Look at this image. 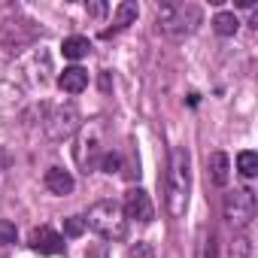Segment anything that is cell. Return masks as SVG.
Segmentation results:
<instances>
[{
    "instance_id": "obj_1",
    "label": "cell",
    "mask_w": 258,
    "mask_h": 258,
    "mask_svg": "<svg viewBox=\"0 0 258 258\" xmlns=\"http://www.w3.org/2000/svg\"><path fill=\"white\" fill-rule=\"evenodd\" d=\"M188 188H191V170H188V152L176 146L170 152V167H167V213L173 219L185 216L188 207Z\"/></svg>"
},
{
    "instance_id": "obj_2",
    "label": "cell",
    "mask_w": 258,
    "mask_h": 258,
    "mask_svg": "<svg viewBox=\"0 0 258 258\" xmlns=\"http://www.w3.org/2000/svg\"><path fill=\"white\" fill-rule=\"evenodd\" d=\"M85 225L94 234H100L103 240H124V231H127V219H124V213L115 201H97L88 210Z\"/></svg>"
},
{
    "instance_id": "obj_3",
    "label": "cell",
    "mask_w": 258,
    "mask_h": 258,
    "mask_svg": "<svg viewBox=\"0 0 258 258\" xmlns=\"http://www.w3.org/2000/svg\"><path fill=\"white\" fill-rule=\"evenodd\" d=\"M198 22H201L198 7H188V4H164V7H158V25H161V31H167L173 37L191 34Z\"/></svg>"
},
{
    "instance_id": "obj_4",
    "label": "cell",
    "mask_w": 258,
    "mask_h": 258,
    "mask_svg": "<svg viewBox=\"0 0 258 258\" xmlns=\"http://www.w3.org/2000/svg\"><path fill=\"white\" fill-rule=\"evenodd\" d=\"M225 219L231 228H246L255 219V195L252 188H234L225 195Z\"/></svg>"
},
{
    "instance_id": "obj_5",
    "label": "cell",
    "mask_w": 258,
    "mask_h": 258,
    "mask_svg": "<svg viewBox=\"0 0 258 258\" xmlns=\"http://www.w3.org/2000/svg\"><path fill=\"white\" fill-rule=\"evenodd\" d=\"M100 143H103V124L100 121H88V127H85L82 137H79V146H76V161H79V167L85 173L97 167Z\"/></svg>"
},
{
    "instance_id": "obj_6",
    "label": "cell",
    "mask_w": 258,
    "mask_h": 258,
    "mask_svg": "<svg viewBox=\"0 0 258 258\" xmlns=\"http://www.w3.org/2000/svg\"><path fill=\"white\" fill-rule=\"evenodd\" d=\"M76 127H79V109L73 103H64L58 106L49 118H46V134L52 140H64L70 134H76Z\"/></svg>"
},
{
    "instance_id": "obj_7",
    "label": "cell",
    "mask_w": 258,
    "mask_h": 258,
    "mask_svg": "<svg viewBox=\"0 0 258 258\" xmlns=\"http://www.w3.org/2000/svg\"><path fill=\"white\" fill-rule=\"evenodd\" d=\"M121 213H124V219H134V222H152L155 207H152V198L143 188H131V191L124 195Z\"/></svg>"
},
{
    "instance_id": "obj_8",
    "label": "cell",
    "mask_w": 258,
    "mask_h": 258,
    "mask_svg": "<svg viewBox=\"0 0 258 258\" xmlns=\"http://www.w3.org/2000/svg\"><path fill=\"white\" fill-rule=\"evenodd\" d=\"M31 249L40 255H58V252H64V237L58 231H52L49 225H40L31 231Z\"/></svg>"
},
{
    "instance_id": "obj_9",
    "label": "cell",
    "mask_w": 258,
    "mask_h": 258,
    "mask_svg": "<svg viewBox=\"0 0 258 258\" xmlns=\"http://www.w3.org/2000/svg\"><path fill=\"white\" fill-rule=\"evenodd\" d=\"M43 182H46V188L52 195H70L73 185H76L73 176H70V170H64V167H49L46 176H43Z\"/></svg>"
},
{
    "instance_id": "obj_10",
    "label": "cell",
    "mask_w": 258,
    "mask_h": 258,
    "mask_svg": "<svg viewBox=\"0 0 258 258\" xmlns=\"http://www.w3.org/2000/svg\"><path fill=\"white\" fill-rule=\"evenodd\" d=\"M58 85H61V91H67V94H79V91H85V85H88V73L82 70V67H64V73L58 76Z\"/></svg>"
},
{
    "instance_id": "obj_11",
    "label": "cell",
    "mask_w": 258,
    "mask_h": 258,
    "mask_svg": "<svg viewBox=\"0 0 258 258\" xmlns=\"http://www.w3.org/2000/svg\"><path fill=\"white\" fill-rule=\"evenodd\" d=\"M207 173L213 179V185H228V176H231V161L225 152H213L207 155Z\"/></svg>"
},
{
    "instance_id": "obj_12",
    "label": "cell",
    "mask_w": 258,
    "mask_h": 258,
    "mask_svg": "<svg viewBox=\"0 0 258 258\" xmlns=\"http://www.w3.org/2000/svg\"><path fill=\"white\" fill-rule=\"evenodd\" d=\"M88 49H91V43H88L85 37H67V40L61 43V52H64V58H70V61L85 58V55H88Z\"/></svg>"
},
{
    "instance_id": "obj_13",
    "label": "cell",
    "mask_w": 258,
    "mask_h": 258,
    "mask_svg": "<svg viewBox=\"0 0 258 258\" xmlns=\"http://www.w3.org/2000/svg\"><path fill=\"white\" fill-rule=\"evenodd\" d=\"M137 16H140L137 4L124 0V4H118V7H115V28H127V25H134V22H137Z\"/></svg>"
},
{
    "instance_id": "obj_14",
    "label": "cell",
    "mask_w": 258,
    "mask_h": 258,
    "mask_svg": "<svg viewBox=\"0 0 258 258\" xmlns=\"http://www.w3.org/2000/svg\"><path fill=\"white\" fill-rule=\"evenodd\" d=\"M213 28H216V34H222V37H234L237 28H240V22H237L234 13H219V16L213 19Z\"/></svg>"
},
{
    "instance_id": "obj_15",
    "label": "cell",
    "mask_w": 258,
    "mask_h": 258,
    "mask_svg": "<svg viewBox=\"0 0 258 258\" xmlns=\"http://www.w3.org/2000/svg\"><path fill=\"white\" fill-rule=\"evenodd\" d=\"M237 170H240L246 179H252V176L258 173V155H255V152H249V149H246V152H240V155H237Z\"/></svg>"
},
{
    "instance_id": "obj_16",
    "label": "cell",
    "mask_w": 258,
    "mask_h": 258,
    "mask_svg": "<svg viewBox=\"0 0 258 258\" xmlns=\"http://www.w3.org/2000/svg\"><path fill=\"white\" fill-rule=\"evenodd\" d=\"M82 231H85V219H79V216L64 219V234L67 237H82Z\"/></svg>"
},
{
    "instance_id": "obj_17",
    "label": "cell",
    "mask_w": 258,
    "mask_h": 258,
    "mask_svg": "<svg viewBox=\"0 0 258 258\" xmlns=\"http://www.w3.org/2000/svg\"><path fill=\"white\" fill-rule=\"evenodd\" d=\"M10 243H16V225L0 219V246H10Z\"/></svg>"
},
{
    "instance_id": "obj_18",
    "label": "cell",
    "mask_w": 258,
    "mask_h": 258,
    "mask_svg": "<svg viewBox=\"0 0 258 258\" xmlns=\"http://www.w3.org/2000/svg\"><path fill=\"white\" fill-rule=\"evenodd\" d=\"M198 258H219V255H216V240H213V234L201 240V246H198Z\"/></svg>"
},
{
    "instance_id": "obj_19",
    "label": "cell",
    "mask_w": 258,
    "mask_h": 258,
    "mask_svg": "<svg viewBox=\"0 0 258 258\" xmlns=\"http://www.w3.org/2000/svg\"><path fill=\"white\" fill-rule=\"evenodd\" d=\"M127 258H155V249L149 243H137V246L127 249Z\"/></svg>"
},
{
    "instance_id": "obj_20",
    "label": "cell",
    "mask_w": 258,
    "mask_h": 258,
    "mask_svg": "<svg viewBox=\"0 0 258 258\" xmlns=\"http://www.w3.org/2000/svg\"><path fill=\"white\" fill-rule=\"evenodd\" d=\"M249 255V240L246 237H234L231 243V258H246Z\"/></svg>"
},
{
    "instance_id": "obj_21",
    "label": "cell",
    "mask_w": 258,
    "mask_h": 258,
    "mask_svg": "<svg viewBox=\"0 0 258 258\" xmlns=\"http://www.w3.org/2000/svg\"><path fill=\"white\" fill-rule=\"evenodd\" d=\"M118 164H121V158H118V155H103V158H100V167H103L106 173H115V170H118Z\"/></svg>"
},
{
    "instance_id": "obj_22",
    "label": "cell",
    "mask_w": 258,
    "mask_h": 258,
    "mask_svg": "<svg viewBox=\"0 0 258 258\" xmlns=\"http://www.w3.org/2000/svg\"><path fill=\"white\" fill-rule=\"evenodd\" d=\"M88 13H91V16H103V13H106V4H91Z\"/></svg>"
}]
</instances>
